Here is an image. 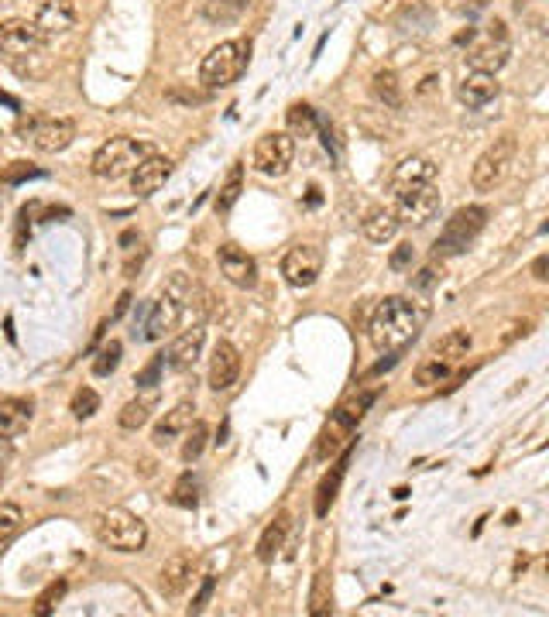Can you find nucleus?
I'll list each match as a JSON object with an SVG mask.
<instances>
[{
	"label": "nucleus",
	"instance_id": "nucleus-1",
	"mask_svg": "<svg viewBox=\"0 0 549 617\" xmlns=\"http://www.w3.org/2000/svg\"><path fill=\"white\" fill-rule=\"evenodd\" d=\"M426 316L429 308L405 299V295H388L381 299L374 312H371V323H367V340L374 350L381 354H398L405 350L412 340L419 336V330L426 326Z\"/></svg>",
	"mask_w": 549,
	"mask_h": 617
},
{
	"label": "nucleus",
	"instance_id": "nucleus-2",
	"mask_svg": "<svg viewBox=\"0 0 549 617\" xmlns=\"http://www.w3.org/2000/svg\"><path fill=\"white\" fill-rule=\"evenodd\" d=\"M189 302H192V285H189V278H185L183 271H176L169 282L161 285L158 299L152 302V308H148V319H145V326H141V340H161V336L183 319V312Z\"/></svg>",
	"mask_w": 549,
	"mask_h": 617
},
{
	"label": "nucleus",
	"instance_id": "nucleus-3",
	"mask_svg": "<svg viewBox=\"0 0 549 617\" xmlns=\"http://www.w3.org/2000/svg\"><path fill=\"white\" fill-rule=\"evenodd\" d=\"M247 62H251V42H244V38L220 42V45H213L203 55V62H200V82L207 90H227V86H234L237 79L244 76Z\"/></svg>",
	"mask_w": 549,
	"mask_h": 617
},
{
	"label": "nucleus",
	"instance_id": "nucleus-4",
	"mask_svg": "<svg viewBox=\"0 0 549 617\" xmlns=\"http://www.w3.org/2000/svg\"><path fill=\"white\" fill-rule=\"evenodd\" d=\"M97 539L114 552H141L148 542V525L128 508H106L97 518Z\"/></svg>",
	"mask_w": 549,
	"mask_h": 617
},
{
	"label": "nucleus",
	"instance_id": "nucleus-5",
	"mask_svg": "<svg viewBox=\"0 0 549 617\" xmlns=\"http://www.w3.org/2000/svg\"><path fill=\"white\" fill-rule=\"evenodd\" d=\"M484 223H488V209L484 206H460L443 223V230H440L436 244H433V254L436 257L464 254L474 240H477V233L484 230Z\"/></svg>",
	"mask_w": 549,
	"mask_h": 617
},
{
	"label": "nucleus",
	"instance_id": "nucleus-6",
	"mask_svg": "<svg viewBox=\"0 0 549 617\" xmlns=\"http://www.w3.org/2000/svg\"><path fill=\"white\" fill-rule=\"evenodd\" d=\"M148 154H152L148 144H141L134 137H110V141H104L97 148L90 168H93L97 179H124V176H131Z\"/></svg>",
	"mask_w": 549,
	"mask_h": 617
},
{
	"label": "nucleus",
	"instance_id": "nucleus-7",
	"mask_svg": "<svg viewBox=\"0 0 549 617\" xmlns=\"http://www.w3.org/2000/svg\"><path fill=\"white\" fill-rule=\"evenodd\" d=\"M512 161H515V137L505 134V137H498L495 144L474 161V168H471L474 189H477V192H495L498 185L508 179Z\"/></svg>",
	"mask_w": 549,
	"mask_h": 617
},
{
	"label": "nucleus",
	"instance_id": "nucleus-8",
	"mask_svg": "<svg viewBox=\"0 0 549 617\" xmlns=\"http://www.w3.org/2000/svg\"><path fill=\"white\" fill-rule=\"evenodd\" d=\"M292 158H295V141H292V134L271 130V134H262V137H258V144H255V152H251V165H255V172L278 179V176H286L288 172Z\"/></svg>",
	"mask_w": 549,
	"mask_h": 617
},
{
	"label": "nucleus",
	"instance_id": "nucleus-9",
	"mask_svg": "<svg viewBox=\"0 0 549 617\" xmlns=\"http://www.w3.org/2000/svg\"><path fill=\"white\" fill-rule=\"evenodd\" d=\"M42 45H45V35L38 31L35 21H27V18H7V21H0V55H7L11 62L38 55Z\"/></svg>",
	"mask_w": 549,
	"mask_h": 617
},
{
	"label": "nucleus",
	"instance_id": "nucleus-10",
	"mask_svg": "<svg viewBox=\"0 0 549 617\" xmlns=\"http://www.w3.org/2000/svg\"><path fill=\"white\" fill-rule=\"evenodd\" d=\"M398 203H395V213L402 223H412V227H426L436 213H440V189L436 182L429 185H412V189H402L395 192Z\"/></svg>",
	"mask_w": 549,
	"mask_h": 617
},
{
	"label": "nucleus",
	"instance_id": "nucleus-11",
	"mask_svg": "<svg viewBox=\"0 0 549 617\" xmlns=\"http://www.w3.org/2000/svg\"><path fill=\"white\" fill-rule=\"evenodd\" d=\"M323 271V251L316 244H295L282 257V278L292 288H313Z\"/></svg>",
	"mask_w": 549,
	"mask_h": 617
},
{
	"label": "nucleus",
	"instance_id": "nucleus-12",
	"mask_svg": "<svg viewBox=\"0 0 549 617\" xmlns=\"http://www.w3.org/2000/svg\"><path fill=\"white\" fill-rule=\"evenodd\" d=\"M27 137H31V144H35L38 152L59 154L76 141V124H73L69 117H45V121L31 124Z\"/></svg>",
	"mask_w": 549,
	"mask_h": 617
},
{
	"label": "nucleus",
	"instance_id": "nucleus-13",
	"mask_svg": "<svg viewBox=\"0 0 549 617\" xmlns=\"http://www.w3.org/2000/svg\"><path fill=\"white\" fill-rule=\"evenodd\" d=\"M216 264H220V275L237 288H255L258 285V264L247 251H240L237 244H220L216 251Z\"/></svg>",
	"mask_w": 549,
	"mask_h": 617
},
{
	"label": "nucleus",
	"instance_id": "nucleus-14",
	"mask_svg": "<svg viewBox=\"0 0 549 617\" xmlns=\"http://www.w3.org/2000/svg\"><path fill=\"white\" fill-rule=\"evenodd\" d=\"M240 378V354L231 340H216L213 354H209V387L213 391H227Z\"/></svg>",
	"mask_w": 549,
	"mask_h": 617
},
{
	"label": "nucleus",
	"instance_id": "nucleus-15",
	"mask_svg": "<svg viewBox=\"0 0 549 617\" xmlns=\"http://www.w3.org/2000/svg\"><path fill=\"white\" fill-rule=\"evenodd\" d=\"M76 21H79V11L73 0H45V4L38 7V14H35V25L45 35V42L55 38V35L73 31Z\"/></svg>",
	"mask_w": 549,
	"mask_h": 617
},
{
	"label": "nucleus",
	"instance_id": "nucleus-16",
	"mask_svg": "<svg viewBox=\"0 0 549 617\" xmlns=\"http://www.w3.org/2000/svg\"><path fill=\"white\" fill-rule=\"evenodd\" d=\"M203 343H207V330L196 323V326L183 330V333L169 343V350H165V363H169L172 371H189V367L200 360V354H203Z\"/></svg>",
	"mask_w": 549,
	"mask_h": 617
},
{
	"label": "nucleus",
	"instance_id": "nucleus-17",
	"mask_svg": "<svg viewBox=\"0 0 549 617\" xmlns=\"http://www.w3.org/2000/svg\"><path fill=\"white\" fill-rule=\"evenodd\" d=\"M172 168H176V165H172L165 154H148V158L131 172V189L137 196H155L158 189L169 182Z\"/></svg>",
	"mask_w": 549,
	"mask_h": 617
},
{
	"label": "nucleus",
	"instance_id": "nucleus-18",
	"mask_svg": "<svg viewBox=\"0 0 549 617\" xmlns=\"http://www.w3.org/2000/svg\"><path fill=\"white\" fill-rule=\"evenodd\" d=\"M192 569H196V556L192 552H176L172 559H165L161 573H158V590H161V597H179L192 583Z\"/></svg>",
	"mask_w": 549,
	"mask_h": 617
},
{
	"label": "nucleus",
	"instance_id": "nucleus-19",
	"mask_svg": "<svg viewBox=\"0 0 549 617\" xmlns=\"http://www.w3.org/2000/svg\"><path fill=\"white\" fill-rule=\"evenodd\" d=\"M436 172H440V168H436L429 158H422V154H409V158H402V161L395 165L392 192L412 189V185H429V182H436Z\"/></svg>",
	"mask_w": 549,
	"mask_h": 617
},
{
	"label": "nucleus",
	"instance_id": "nucleus-20",
	"mask_svg": "<svg viewBox=\"0 0 549 617\" xmlns=\"http://www.w3.org/2000/svg\"><path fill=\"white\" fill-rule=\"evenodd\" d=\"M498 93H501V82L491 73H474V69L457 86V100L464 103V106H474V110L477 106H488Z\"/></svg>",
	"mask_w": 549,
	"mask_h": 617
},
{
	"label": "nucleus",
	"instance_id": "nucleus-21",
	"mask_svg": "<svg viewBox=\"0 0 549 617\" xmlns=\"http://www.w3.org/2000/svg\"><path fill=\"white\" fill-rule=\"evenodd\" d=\"M192 411H196L192 402H179L176 409L165 411L161 422L155 426V433H152V442H155V446H172L179 436H185V429L192 426Z\"/></svg>",
	"mask_w": 549,
	"mask_h": 617
},
{
	"label": "nucleus",
	"instance_id": "nucleus-22",
	"mask_svg": "<svg viewBox=\"0 0 549 617\" xmlns=\"http://www.w3.org/2000/svg\"><path fill=\"white\" fill-rule=\"evenodd\" d=\"M508 42L505 38H491V42H484V45H477V49L467 51V66H471L474 73H491L495 76L498 69H505V62H508Z\"/></svg>",
	"mask_w": 549,
	"mask_h": 617
},
{
	"label": "nucleus",
	"instance_id": "nucleus-23",
	"mask_svg": "<svg viewBox=\"0 0 549 617\" xmlns=\"http://www.w3.org/2000/svg\"><path fill=\"white\" fill-rule=\"evenodd\" d=\"M27 426H31V402H25V398H0V436H21Z\"/></svg>",
	"mask_w": 549,
	"mask_h": 617
},
{
	"label": "nucleus",
	"instance_id": "nucleus-24",
	"mask_svg": "<svg viewBox=\"0 0 549 617\" xmlns=\"http://www.w3.org/2000/svg\"><path fill=\"white\" fill-rule=\"evenodd\" d=\"M402 227V220H398V213L395 209H371L365 220H361V230L371 244H388L395 240V233Z\"/></svg>",
	"mask_w": 549,
	"mask_h": 617
},
{
	"label": "nucleus",
	"instance_id": "nucleus-25",
	"mask_svg": "<svg viewBox=\"0 0 549 617\" xmlns=\"http://www.w3.org/2000/svg\"><path fill=\"white\" fill-rule=\"evenodd\" d=\"M354 436V426H347L341 415L333 411V418L323 426V433H319V446H316V460H330V457H337L343 446H347V439Z\"/></svg>",
	"mask_w": 549,
	"mask_h": 617
},
{
	"label": "nucleus",
	"instance_id": "nucleus-26",
	"mask_svg": "<svg viewBox=\"0 0 549 617\" xmlns=\"http://www.w3.org/2000/svg\"><path fill=\"white\" fill-rule=\"evenodd\" d=\"M347 460H350V453H343L341 460L333 463V470L319 480V488H316V514L323 518V514L333 508V501H337V490H341V480L343 473H347Z\"/></svg>",
	"mask_w": 549,
	"mask_h": 617
},
{
	"label": "nucleus",
	"instance_id": "nucleus-27",
	"mask_svg": "<svg viewBox=\"0 0 549 617\" xmlns=\"http://www.w3.org/2000/svg\"><path fill=\"white\" fill-rule=\"evenodd\" d=\"M286 535H288V514L278 512L275 514V521H268V528H264L262 539H258V559H262V563H271V559L278 556V549L286 545Z\"/></svg>",
	"mask_w": 549,
	"mask_h": 617
},
{
	"label": "nucleus",
	"instance_id": "nucleus-28",
	"mask_svg": "<svg viewBox=\"0 0 549 617\" xmlns=\"http://www.w3.org/2000/svg\"><path fill=\"white\" fill-rule=\"evenodd\" d=\"M471 333L467 330H450V333H443L436 343H433V357H440V360H460V357H467V350H471Z\"/></svg>",
	"mask_w": 549,
	"mask_h": 617
},
{
	"label": "nucleus",
	"instance_id": "nucleus-29",
	"mask_svg": "<svg viewBox=\"0 0 549 617\" xmlns=\"http://www.w3.org/2000/svg\"><path fill=\"white\" fill-rule=\"evenodd\" d=\"M371 90H374L378 103H385L388 110H398V106H402V86H398V76H395L392 69L374 73V79H371Z\"/></svg>",
	"mask_w": 549,
	"mask_h": 617
},
{
	"label": "nucleus",
	"instance_id": "nucleus-30",
	"mask_svg": "<svg viewBox=\"0 0 549 617\" xmlns=\"http://www.w3.org/2000/svg\"><path fill=\"white\" fill-rule=\"evenodd\" d=\"M333 611V590H330V573L319 569L313 576V590H310V614L326 617Z\"/></svg>",
	"mask_w": 549,
	"mask_h": 617
},
{
	"label": "nucleus",
	"instance_id": "nucleus-31",
	"mask_svg": "<svg viewBox=\"0 0 549 617\" xmlns=\"http://www.w3.org/2000/svg\"><path fill=\"white\" fill-rule=\"evenodd\" d=\"M152 409H155V402H152V398H134V402H128V405L121 409V415H117L121 429L137 433V429H141V426L152 418Z\"/></svg>",
	"mask_w": 549,
	"mask_h": 617
},
{
	"label": "nucleus",
	"instance_id": "nucleus-32",
	"mask_svg": "<svg viewBox=\"0 0 549 617\" xmlns=\"http://www.w3.org/2000/svg\"><path fill=\"white\" fill-rule=\"evenodd\" d=\"M446 378H450V360H440V357L422 360L416 367V374H412V381H416L419 387H436V385H443Z\"/></svg>",
	"mask_w": 549,
	"mask_h": 617
},
{
	"label": "nucleus",
	"instance_id": "nucleus-33",
	"mask_svg": "<svg viewBox=\"0 0 549 617\" xmlns=\"http://www.w3.org/2000/svg\"><path fill=\"white\" fill-rule=\"evenodd\" d=\"M207 442H209V426H207V422H200V418H192V426L185 429L183 460H185V463H196L200 457H203Z\"/></svg>",
	"mask_w": 549,
	"mask_h": 617
},
{
	"label": "nucleus",
	"instance_id": "nucleus-34",
	"mask_svg": "<svg viewBox=\"0 0 549 617\" xmlns=\"http://www.w3.org/2000/svg\"><path fill=\"white\" fill-rule=\"evenodd\" d=\"M240 192H244V165H234L231 176H227V182H224L220 192H216V213L234 209V203L240 199Z\"/></svg>",
	"mask_w": 549,
	"mask_h": 617
},
{
	"label": "nucleus",
	"instance_id": "nucleus-35",
	"mask_svg": "<svg viewBox=\"0 0 549 617\" xmlns=\"http://www.w3.org/2000/svg\"><path fill=\"white\" fill-rule=\"evenodd\" d=\"M288 130H292V137H313L316 134V113L313 106H306V103H292L288 106Z\"/></svg>",
	"mask_w": 549,
	"mask_h": 617
},
{
	"label": "nucleus",
	"instance_id": "nucleus-36",
	"mask_svg": "<svg viewBox=\"0 0 549 617\" xmlns=\"http://www.w3.org/2000/svg\"><path fill=\"white\" fill-rule=\"evenodd\" d=\"M172 504L176 508H196L200 504V480L192 477V473H183L179 480H176V488H172Z\"/></svg>",
	"mask_w": 549,
	"mask_h": 617
},
{
	"label": "nucleus",
	"instance_id": "nucleus-37",
	"mask_svg": "<svg viewBox=\"0 0 549 617\" xmlns=\"http://www.w3.org/2000/svg\"><path fill=\"white\" fill-rule=\"evenodd\" d=\"M371 405H374V391H361V394H354L350 402H343L341 409H337V415H341L347 426H354V429H357V422L365 418Z\"/></svg>",
	"mask_w": 549,
	"mask_h": 617
},
{
	"label": "nucleus",
	"instance_id": "nucleus-38",
	"mask_svg": "<svg viewBox=\"0 0 549 617\" xmlns=\"http://www.w3.org/2000/svg\"><path fill=\"white\" fill-rule=\"evenodd\" d=\"M121 354H124L121 340H110L104 350H100V357L93 360V374H97V378H106V374H114V371H117V363H121Z\"/></svg>",
	"mask_w": 549,
	"mask_h": 617
},
{
	"label": "nucleus",
	"instance_id": "nucleus-39",
	"mask_svg": "<svg viewBox=\"0 0 549 617\" xmlns=\"http://www.w3.org/2000/svg\"><path fill=\"white\" fill-rule=\"evenodd\" d=\"M21 521H25V512L18 508V504H11V501H0V545L11 539L18 528H21Z\"/></svg>",
	"mask_w": 549,
	"mask_h": 617
},
{
	"label": "nucleus",
	"instance_id": "nucleus-40",
	"mask_svg": "<svg viewBox=\"0 0 549 617\" xmlns=\"http://www.w3.org/2000/svg\"><path fill=\"white\" fill-rule=\"evenodd\" d=\"M66 597V580H55L52 587H45V590L38 593V600H35V617H49L59 607V600Z\"/></svg>",
	"mask_w": 549,
	"mask_h": 617
},
{
	"label": "nucleus",
	"instance_id": "nucleus-41",
	"mask_svg": "<svg viewBox=\"0 0 549 617\" xmlns=\"http://www.w3.org/2000/svg\"><path fill=\"white\" fill-rule=\"evenodd\" d=\"M97 409H100V394H97L93 387H79L76 394H73L69 411H73L76 418H90V415H97Z\"/></svg>",
	"mask_w": 549,
	"mask_h": 617
},
{
	"label": "nucleus",
	"instance_id": "nucleus-42",
	"mask_svg": "<svg viewBox=\"0 0 549 617\" xmlns=\"http://www.w3.org/2000/svg\"><path fill=\"white\" fill-rule=\"evenodd\" d=\"M45 172L42 168H35L31 161H14V165H7L4 172H0V179L7 182V185H18V182H27V179H42Z\"/></svg>",
	"mask_w": 549,
	"mask_h": 617
},
{
	"label": "nucleus",
	"instance_id": "nucleus-43",
	"mask_svg": "<svg viewBox=\"0 0 549 617\" xmlns=\"http://www.w3.org/2000/svg\"><path fill=\"white\" fill-rule=\"evenodd\" d=\"M440 278H443V268H440V264H426L416 278H412V288H416V292H429Z\"/></svg>",
	"mask_w": 549,
	"mask_h": 617
},
{
	"label": "nucleus",
	"instance_id": "nucleus-44",
	"mask_svg": "<svg viewBox=\"0 0 549 617\" xmlns=\"http://www.w3.org/2000/svg\"><path fill=\"white\" fill-rule=\"evenodd\" d=\"M412 261H416V247H412V244H398V247L392 251L388 268H392V271H409V268H412Z\"/></svg>",
	"mask_w": 549,
	"mask_h": 617
},
{
	"label": "nucleus",
	"instance_id": "nucleus-45",
	"mask_svg": "<svg viewBox=\"0 0 549 617\" xmlns=\"http://www.w3.org/2000/svg\"><path fill=\"white\" fill-rule=\"evenodd\" d=\"M161 363H165V354L161 357H155L141 374H137V387H155V381H158V371H161Z\"/></svg>",
	"mask_w": 549,
	"mask_h": 617
},
{
	"label": "nucleus",
	"instance_id": "nucleus-46",
	"mask_svg": "<svg viewBox=\"0 0 549 617\" xmlns=\"http://www.w3.org/2000/svg\"><path fill=\"white\" fill-rule=\"evenodd\" d=\"M244 4H247V0H209V14L220 7V18H231V14H237Z\"/></svg>",
	"mask_w": 549,
	"mask_h": 617
},
{
	"label": "nucleus",
	"instance_id": "nucleus-47",
	"mask_svg": "<svg viewBox=\"0 0 549 617\" xmlns=\"http://www.w3.org/2000/svg\"><path fill=\"white\" fill-rule=\"evenodd\" d=\"M209 593H213V576H207V580H203V590L196 593V600H192V607H189V614H200V611L207 607Z\"/></svg>",
	"mask_w": 549,
	"mask_h": 617
},
{
	"label": "nucleus",
	"instance_id": "nucleus-48",
	"mask_svg": "<svg viewBox=\"0 0 549 617\" xmlns=\"http://www.w3.org/2000/svg\"><path fill=\"white\" fill-rule=\"evenodd\" d=\"M14 457V449H11V442L0 436V488H4V477H7V463Z\"/></svg>",
	"mask_w": 549,
	"mask_h": 617
},
{
	"label": "nucleus",
	"instance_id": "nucleus-49",
	"mask_svg": "<svg viewBox=\"0 0 549 617\" xmlns=\"http://www.w3.org/2000/svg\"><path fill=\"white\" fill-rule=\"evenodd\" d=\"M532 278H539V282L549 285V254H539L532 261Z\"/></svg>",
	"mask_w": 549,
	"mask_h": 617
},
{
	"label": "nucleus",
	"instance_id": "nucleus-50",
	"mask_svg": "<svg viewBox=\"0 0 549 617\" xmlns=\"http://www.w3.org/2000/svg\"><path fill=\"white\" fill-rule=\"evenodd\" d=\"M128 306H131V295L124 292V295H121V302H117V316H124V312H128Z\"/></svg>",
	"mask_w": 549,
	"mask_h": 617
},
{
	"label": "nucleus",
	"instance_id": "nucleus-51",
	"mask_svg": "<svg viewBox=\"0 0 549 617\" xmlns=\"http://www.w3.org/2000/svg\"><path fill=\"white\" fill-rule=\"evenodd\" d=\"M0 103H11V106H18V100H11L7 93H0Z\"/></svg>",
	"mask_w": 549,
	"mask_h": 617
},
{
	"label": "nucleus",
	"instance_id": "nucleus-52",
	"mask_svg": "<svg viewBox=\"0 0 549 617\" xmlns=\"http://www.w3.org/2000/svg\"><path fill=\"white\" fill-rule=\"evenodd\" d=\"M546 569H549V563H546Z\"/></svg>",
	"mask_w": 549,
	"mask_h": 617
}]
</instances>
